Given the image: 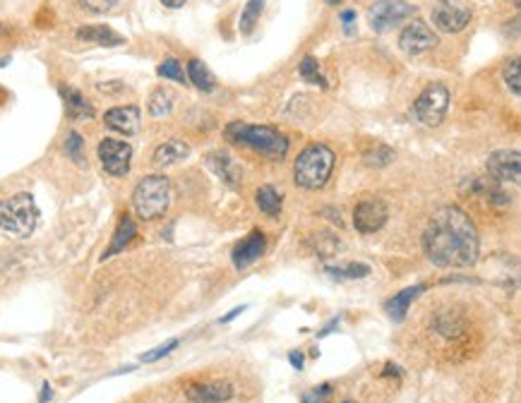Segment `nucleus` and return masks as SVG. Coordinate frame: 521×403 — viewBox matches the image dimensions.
Masks as SVG:
<instances>
[{"label":"nucleus","mask_w":521,"mask_h":403,"mask_svg":"<svg viewBox=\"0 0 521 403\" xmlns=\"http://www.w3.org/2000/svg\"><path fill=\"white\" fill-rule=\"evenodd\" d=\"M423 250L432 264L463 269L478 261V230L459 207H442L430 216L423 233Z\"/></svg>","instance_id":"nucleus-1"},{"label":"nucleus","mask_w":521,"mask_h":403,"mask_svg":"<svg viewBox=\"0 0 521 403\" xmlns=\"http://www.w3.org/2000/svg\"><path fill=\"white\" fill-rule=\"evenodd\" d=\"M223 137L231 144H243L267 159H284L289 151V139L272 125H253V123H231L223 130Z\"/></svg>","instance_id":"nucleus-2"},{"label":"nucleus","mask_w":521,"mask_h":403,"mask_svg":"<svg viewBox=\"0 0 521 403\" xmlns=\"http://www.w3.org/2000/svg\"><path fill=\"white\" fill-rule=\"evenodd\" d=\"M336 156L327 144H307L293 166V180L303 190H322L334 171Z\"/></svg>","instance_id":"nucleus-3"},{"label":"nucleus","mask_w":521,"mask_h":403,"mask_svg":"<svg viewBox=\"0 0 521 403\" xmlns=\"http://www.w3.org/2000/svg\"><path fill=\"white\" fill-rule=\"evenodd\" d=\"M171 180L166 175H147L137 182L133 192V207L142 221L161 218L171 207Z\"/></svg>","instance_id":"nucleus-4"},{"label":"nucleus","mask_w":521,"mask_h":403,"mask_svg":"<svg viewBox=\"0 0 521 403\" xmlns=\"http://www.w3.org/2000/svg\"><path fill=\"white\" fill-rule=\"evenodd\" d=\"M39 223V207L29 192L0 200V228L17 238H29Z\"/></svg>","instance_id":"nucleus-5"},{"label":"nucleus","mask_w":521,"mask_h":403,"mask_svg":"<svg viewBox=\"0 0 521 403\" xmlns=\"http://www.w3.org/2000/svg\"><path fill=\"white\" fill-rule=\"evenodd\" d=\"M447 106H450V89L445 85H428L411 106V115L423 128H437L445 120Z\"/></svg>","instance_id":"nucleus-6"},{"label":"nucleus","mask_w":521,"mask_h":403,"mask_svg":"<svg viewBox=\"0 0 521 403\" xmlns=\"http://www.w3.org/2000/svg\"><path fill=\"white\" fill-rule=\"evenodd\" d=\"M413 5L406 0H377L375 5H370L368 10V22L375 31H389L392 27H399L404 19H409L413 15Z\"/></svg>","instance_id":"nucleus-7"},{"label":"nucleus","mask_w":521,"mask_h":403,"mask_svg":"<svg viewBox=\"0 0 521 403\" xmlns=\"http://www.w3.org/2000/svg\"><path fill=\"white\" fill-rule=\"evenodd\" d=\"M471 22V8L461 0H437L432 8V24L445 34H459Z\"/></svg>","instance_id":"nucleus-8"},{"label":"nucleus","mask_w":521,"mask_h":403,"mask_svg":"<svg viewBox=\"0 0 521 403\" xmlns=\"http://www.w3.org/2000/svg\"><path fill=\"white\" fill-rule=\"evenodd\" d=\"M99 159H101V166L108 175L123 178V175H128V171H130L133 146H130L128 142H121V139L106 137L99 142Z\"/></svg>","instance_id":"nucleus-9"},{"label":"nucleus","mask_w":521,"mask_h":403,"mask_svg":"<svg viewBox=\"0 0 521 403\" xmlns=\"http://www.w3.org/2000/svg\"><path fill=\"white\" fill-rule=\"evenodd\" d=\"M435 46H437V34L423 22V19H413V22L406 24L399 34V49L409 55L428 53Z\"/></svg>","instance_id":"nucleus-10"},{"label":"nucleus","mask_w":521,"mask_h":403,"mask_svg":"<svg viewBox=\"0 0 521 403\" xmlns=\"http://www.w3.org/2000/svg\"><path fill=\"white\" fill-rule=\"evenodd\" d=\"M389 218V209L382 200H363L356 204L353 209V226H356L358 233H377L379 228L387 223Z\"/></svg>","instance_id":"nucleus-11"},{"label":"nucleus","mask_w":521,"mask_h":403,"mask_svg":"<svg viewBox=\"0 0 521 403\" xmlns=\"http://www.w3.org/2000/svg\"><path fill=\"white\" fill-rule=\"evenodd\" d=\"M236 389L228 379H212V381H192L185 386V399L192 403H223L233 399Z\"/></svg>","instance_id":"nucleus-12"},{"label":"nucleus","mask_w":521,"mask_h":403,"mask_svg":"<svg viewBox=\"0 0 521 403\" xmlns=\"http://www.w3.org/2000/svg\"><path fill=\"white\" fill-rule=\"evenodd\" d=\"M488 173L495 182H517L521 180V159L519 151H495L488 159Z\"/></svg>","instance_id":"nucleus-13"},{"label":"nucleus","mask_w":521,"mask_h":403,"mask_svg":"<svg viewBox=\"0 0 521 403\" xmlns=\"http://www.w3.org/2000/svg\"><path fill=\"white\" fill-rule=\"evenodd\" d=\"M264 248H267V238H264L262 230H253L236 250H233L231 259L236 269H248L250 264H255L259 257H262Z\"/></svg>","instance_id":"nucleus-14"},{"label":"nucleus","mask_w":521,"mask_h":403,"mask_svg":"<svg viewBox=\"0 0 521 403\" xmlns=\"http://www.w3.org/2000/svg\"><path fill=\"white\" fill-rule=\"evenodd\" d=\"M103 123L106 128L116 130L121 135H135L139 130V108L137 106H118L103 113Z\"/></svg>","instance_id":"nucleus-15"},{"label":"nucleus","mask_w":521,"mask_h":403,"mask_svg":"<svg viewBox=\"0 0 521 403\" xmlns=\"http://www.w3.org/2000/svg\"><path fill=\"white\" fill-rule=\"evenodd\" d=\"M205 161L223 182H228L231 187L241 185V178H243L241 175V166H238L236 161L226 154V151H212V154L205 156Z\"/></svg>","instance_id":"nucleus-16"},{"label":"nucleus","mask_w":521,"mask_h":403,"mask_svg":"<svg viewBox=\"0 0 521 403\" xmlns=\"http://www.w3.org/2000/svg\"><path fill=\"white\" fill-rule=\"evenodd\" d=\"M60 96L62 101H65V113L70 120H89L94 118V106L89 101H87L85 96H82L77 89L67 87V85H60Z\"/></svg>","instance_id":"nucleus-17"},{"label":"nucleus","mask_w":521,"mask_h":403,"mask_svg":"<svg viewBox=\"0 0 521 403\" xmlns=\"http://www.w3.org/2000/svg\"><path fill=\"white\" fill-rule=\"evenodd\" d=\"M77 39L87 41V44L106 46V49L125 44V36H121L118 31H113L111 27H106V24H89V27H80V29H77Z\"/></svg>","instance_id":"nucleus-18"},{"label":"nucleus","mask_w":521,"mask_h":403,"mask_svg":"<svg viewBox=\"0 0 521 403\" xmlns=\"http://www.w3.org/2000/svg\"><path fill=\"white\" fill-rule=\"evenodd\" d=\"M135 235H137V223L133 221V216H130V214H123V216H121V221H118L116 233H113L111 245H108V250H106V252H103V257H101V259L106 261V259H111L113 255L123 252V250L130 245V240H135Z\"/></svg>","instance_id":"nucleus-19"},{"label":"nucleus","mask_w":521,"mask_h":403,"mask_svg":"<svg viewBox=\"0 0 521 403\" xmlns=\"http://www.w3.org/2000/svg\"><path fill=\"white\" fill-rule=\"evenodd\" d=\"M190 156V144L183 139H169V142L159 144L154 151V166H173Z\"/></svg>","instance_id":"nucleus-20"},{"label":"nucleus","mask_w":521,"mask_h":403,"mask_svg":"<svg viewBox=\"0 0 521 403\" xmlns=\"http://www.w3.org/2000/svg\"><path fill=\"white\" fill-rule=\"evenodd\" d=\"M425 291V286H409L404 288V291H399L397 295H392L387 300V305H384V310H387V315L394 319V322H401V319L406 317V312H409L411 302L416 300V298L420 295V293Z\"/></svg>","instance_id":"nucleus-21"},{"label":"nucleus","mask_w":521,"mask_h":403,"mask_svg":"<svg viewBox=\"0 0 521 403\" xmlns=\"http://www.w3.org/2000/svg\"><path fill=\"white\" fill-rule=\"evenodd\" d=\"M187 80L192 82V87H197L200 92H207V94L214 92V87H216V80L210 72V67L202 60H197V58H192V60L187 62Z\"/></svg>","instance_id":"nucleus-22"},{"label":"nucleus","mask_w":521,"mask_h":403,"mask_svg":"<svg viewBox=\"0 0 521 403\" xmlns=\"http://www.w3.org/2000/svg\"><path fill=\"white\" fill-rule=\"evenodd\" d=\"M432 329H435L442 338H450L452 341V338H461L466 324H463V319L456 317V315H437L435 322H432Z\"/></svg>","instance_id":"nucleus-23"},{"label":"nucleus","mask_w":521,"mask_h":403,"mask_svg":"<svg viewBox=\"0 0 521 403\" xmlns=\"http://www.w3.org/2000/svg\"><path fill=\"white\" fill-rule=\"evenodd\" d=\"M173 94L169 92V89H156V92L149 96V103H147V111L152 118H164V115H169L171 111H173Z\"/></svg>","instance_id":"nucleus-24"},{"label":"nucleus","mask_w":521,"mask_h":403,"mask_svg":"<svg viewBox=\"0 0 521 403\" xmlns=\"http://www.w3.org/2000/svg\"><path fill=\"white\" fill-rule=\"evenodd\" d=\"M255 200H257V207L262 214H267V216L276 218L281 214V195L274 190L272 185H264L257 190V195H255Z\"/></svg>","instance_id":"nucleus-25"},{"label":"nucleus","mask_w":521,"mask_h":403,"mask_svg":"<svg viewBox=\"0 0 521 403\" xmlns=\"http://www.w3.org/2000/svg\"><path fill=\"white\" fill-rule=\"evenodd\" d=\"M325 271L330 276H334L336 281H351V279H363L370 274L368 264H346V266H325Z\"/></svg>","instance_id":"nucleus-26"},{"label":"nucleus","mask_w":521,"mask_h":403,"mask_svg":"<svg viewBox=\"0 0 521 403\" xmlns=\"http://www.w3.org/2000/svg\"><path fill=\"white\" fill-rule=\"evenodd\" d=\"M298 72H300V77H303L305 82H310V85H320L322 89H330V82H327L325 77H322V72H320V62H317L312 55L303 58Z\"/></svg>","instance_id":"nucleus-27"},{"label":"nucleus","mask_w":521,"mask_h":403,"mask_svg":"<svg viewBox=\"0 0 521 403\" xmlns=\"http://www.w3.org/2000/svg\"><path fill=\"white\" fill-rule=\"evenodd\" d=\"M264 10V0H248L246 10L241 12V31L243 34H250L255 24L259 22V15Z\"/></svg>","instance_id":"nucleus-28"},{"label":"nucleus","mask_w":521,"mask_h":403,"mask_svg":"<svg viewBox=\"0 0 521 403\" xmlns=\"http://www.w3.org/2000/svg\"><path fill=\"white\" fill-rule=\"evenodd\" d=\"M65 154L70 156L75 164H80V166H85L87 164V159H85V139H82V135L80 132H67V137H65Z\"/></svg>","instance_id":"nucleus-29"},{"label":"nucleus","mask_w":521,"mask_h":403,"mask_svg":"<svg viewBox=\"0 0 521 403\" xmlns=\"http://www.w3.org/2000/svg\"><path fill=\"white\" fill-rule=\"evenodd\" d=\"M156 72H159V77H164V80H173V82H178V85H185V82H187V75L183 72V65H180L176 58L164 60Z\"/></svg>","instance_id":"nucleus-30"},{"label":"nucleus","mask_w":521,"mask_h":403,"mask_svg":"<svg viewBox=\"0 0 521 403\" xmlns=\"http://www.w3.org/2000/svg\"><path fill=\"white\" fill-rule=\"evenodd\" d=\"M504 82L512 89V94H521V70H519V58H512V60L504 65Z\"/></svg>","instance_id":"nucleus-31"},{"label":"nucleus","mask_w":521,"mask_h":403,"mask_svg":"<svg viewBox=\"0 0 521 403\" xmlns=\"http://www.w3.org/2000/svg\"><path fill=\"white\" fill-rule=\"evenodd\" d=\"M392 149H387V146L382 144H375L373 151H368L366 154V164L368 166H387L389 161H392Z\"/></svg>","instance_id":"nucleus-32"},{"label":"nucleus","mask_w":521,"mask_h":403,"mask_svg":"<svg viewBox=\"0 0 521 403\" xmlns=\"http://www.w3.org/2000/svg\"><path fill=\"white\" fill-rule=\"evenodd\" d=\"M178 343H180L178 338H171V341L161 343L159 348H152V350H147V353H144V355H142V358H139V360H142V363H156V360H161V358H164V355H169L171 350H176V348H178Z\"/></svg>","instance_id":"nucleus-33"},{"label":"nucleus","mask_w":521,"mask_h":403,"mask_svg":"<svg viewBox=\"0 0 521 403\" xmlns=\"http://www.w3.org/2000/svg\"><path fill=\"white\" fill-rule=\"evenodd\" d=\"M80 5L87 10V12L103 15V12H111V10L118 5V0H80Z\"/></svg>","instance_id":"nucleus-34"},{"label":"nucleus","mask_w":521,"mask_h":403,"mask_svg":"<svg viewBox=\"0 0 521 403\" xmlns=\"http://www.w3.org/2000/svg\"><path fill=\"white\" fill-rule=\"evenodd\" d=\"M330 394H332V386L330 384H322V386H317V389H312V391H307V394H303L300 403H327Z\"/></svg>","instance_id":"nucleus-35"},{"label":"nucleus","mask_w":521,"mask_h":403,"mask_svg":"<svg viewBox=\"0 0 521 403\" xmlns=\"http://www.w3.org/2000/svg\"><path fill=\"white\" fill-rule=\"evenodd\" d=\"M341 22H343V27H346L348 34H351L353 22H356V10H346V12H341Z\"/></svg>","instance_id":"nucleus-36"},{"label":"nucleus","mask_w":521,"mask_h":403,"mask_svg":"<svg viewBox=\"0 0 521 403\" xmlns=\"http://www.w3.org/2000/svg\"><path fill=\"white\" fill-rule=\"evenodd\" d=\"M289 360H291V365H293L296 370H303L305 358H303V353H300V350H293V353H289Z\"/></svg>","instance_id":"nucleus-37"},{"label":"nucleus","mask_w":521,"mask_h":403,"mask_svg":"<svg viewBox=\"0 0 521 403\" xmlns=\"http://www.w3.org/2000/svg\"><path fill=\"white\" fill-rule=\"evenodd\" d=\"M382 375L384 377H401V368H399V365H394V363H387V365H384Z\"/></svg>","instance_id":"nucleus-38"},{"label":"nucleus","mask_w":521,"mask_h":403,"mask_svg":"<svg viewBox=\"0 0 521 403\" xmlns=\"http://www.w3.org/2000/svg\"><path fill=\"white\" fill-rule=\"evenodd\" d=\"M241 312H246V305H241V307H233V310L228 312L226 317H221V324H228V322H231V319H236L238 315H241Z\"/></svg>","instance_id":"nucleus-39"},{"label":"nucleus","mask_w":521,"mask_h":403,"mask_svg":"<svg viewBox=\"0 0 521 403\" xmlns=\"http://www.w3.org/2000/svg\"><path fill=\"white\" fill-rule=\"evenodd\" d=\"M51 396H53V389H51V384H49V381H44V389H41L39 403H46V401H51Z\"/></svg>","instance_id":"nucleus-40"},{"label":"nucleus","mask_w":521,"mask_h":403,"mask_svg":"<svg viewBox=\"0 0 521 403\" xmlns=\"http://www.w3.org/2000/svg\"><path fill=\"white\" fill-rule=\"evenodd\" d=\"M161 3H164L166 8L176 10V8H183V5H185V0H161Z\"/></svg>","instance_id":"nucleus-41"},{"label":"nucleus","mask_w":521,"mask_h":403,"mask_svg":"<svg viewBox=\"0 0 521 403\" xmlns=\"http://www.w3.org/2000/svg\"><path fill=\"white\" fill-rule=\"evenodd\" d=\"M325 3H327V5H339L341 0H325Z\"/></svg>","instance_id":"nucleus-42"},{"label":"nucleus","mask_w":521,"mask_h":403,"mask_svg":"<svg viewBox=\"0 0 521 403\" xmlns=\"http://www.w3.org/2000/svg\"><path fill=\"white\" fill-rule=\"evenodd\" d=\"M343 403H351V401H343Z\"/></svg>","instance_id":"nucleus-43"}]
</instances>
